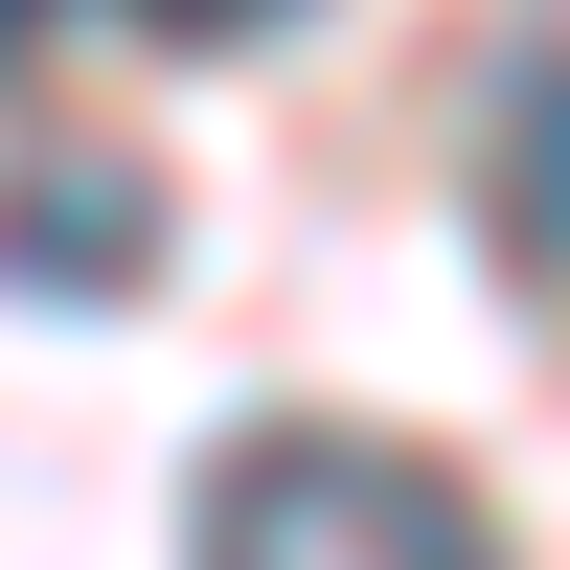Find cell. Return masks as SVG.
<instances>
[{"instance_id":"cell-4","label":"cell","mask_w":570,"mask_h":570,"mask_svg":"<svg viewBox=\"0 0 570 570\" xmlns=\"http://www.w3.org/2000/svg\"><path fill=\"white\" fill-rule=\"evenodd\" d=\"M137 23H160V46H252L274 0H137Z\"/></svg>"},{"instance_id":"cell-3","label":"cell","mask_w":570,"mask_h":570,"mask_svg":"<svg viewBox=\"0 0 570 570\" xmlns=\"http://www.w3.org/2000/svg\"><path fill=\"white\" fill-rule=\"evenodd\" d=\"M480 228L570 297V46H525V69H502V115H480Z\"/></svg>"},{"instance_id":"cell-2","label":"cell","mask_w":570,"mask_h":570,"mask_svg":"<svg viewBox=\"0 0 570 570\" xmlns=\"http://www.w3.org/2000/svg\"><path fill=\"white\" fill-rule=\"evenodd\" d=\"M0 274H23V297H137V274H160V183L137 160H23L0 183Z\"/></svg>"},{"instance_id":"cell-5","label":"cell","mask_w":570,"mask_h":570,"mask_svg":"<svg viewBox=\"0 0 570 570\" xmlns=\"http://www.w3.org/2000/svg\"><path fill=\"white\" fill-rule=\"evenodd\" d=\"M23 23H46V0H0V46H23Z\"/></svg>"},{"instance_id":"cell-1","label":"cell","mask_w":570,"mask_h":570,"mask_svg":"<svg viewBox=\"0 0 570 570\" xmlns=\"http://www.w3.org/2000/svg\"><path fill=\"white\" fill-rule=\"evenodd\" d=\"M183 570H502V525L411 434H252L206 480V548Z\"/></svg>"}]
</instances>
